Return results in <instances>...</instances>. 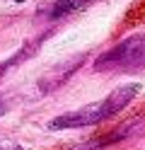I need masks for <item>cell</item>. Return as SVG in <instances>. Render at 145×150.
Here are the masks:
<instances>
[{"instance_id":"1","label":"cell","mask_w":145,"mask_h":150,"mask_svg":"<svg viewBox=\"0 0 145 150\" xmlns=\"http://www.w3.org/2000/svg\"><path fill=\"white\" fill-rule=\"evenodd\" d=\"M138 92H140L138 82L121 85V87L111 90L109 95H106L104 99H99V102H92V104H85L80 109L65 111V114L51 119V121H48V128H51V131H68V128H85V126L104 124V121L119 116L121 111L138 97Z\"/></svg>"},{"instance_id":"2","label":"cell","mask_w":145,"mask_h":150,"mask_svg":"<svg viewBox=\"0 0 145 150\" xmlns=\"http://www.w3.org/2000/svg\"><path fill=\"white\" fill-rule=\"evenodd\" d=\"M92 68L97 73H138L145 70V32L131 34L106 49Z\"/></svg>"},{"instance_id":"3","label":"cell","mask_w":145,"mask_h":150,"mask_svg":"<svg viewBox=\"0 0 145 150\" xmlns=\"http://www.w3.org/2000/svg\"><path fill=\"white\" fill-rule=\"evenodd\" d=\"M85 58H87V53H77V56H73V58L53 65L48 73H44L41 78H39V92H41V95H48V92L58 90L61 85H65V82L77 73V68L85 63Z\"/></svg>"},{"instance_id":"4","label":"cell","mask_w":145,"mask_h":150,"mask_svg":"<svg viewBox=\"0 0 145 150\" xmlns=\"http://www.w3.org/2000/svg\"><path fill=\"white\" fill-rule=\"evenodd\" d=\"M46 36H48V34H41V36H36V39H32V41H27V44H24V46H22V49H19L15 56H10L7 61L0 63V78H3L5 73H10L17 63H22V61H27V58H29V56H34V53H36V49H39V44H41Z\"/></svg>"},{"instance_id":"5","label":"cell","mask_w":145,"mask_h":150,"mask_svg":"<svg viewBox=\"0 0 145 150\" xmlns=\"http://www.w3.org/2000/svg\"><path fill=\"white\" fill-rule=\"evenodd\" d=\"M92 0H58V3L51 7V12H48V17H53V20H58V17H63V15H70L75 10H80V7L85 5H90Z\"/></svg>"},{"instance_id":"6","label":"cell","mask_w":145,"mask_h":150,"mask_svg":"<svg viewBox=\"0 0 145 150\" xmlns=\"http://www.w3.org/2000/svg\"><path fill=\"white\" fill-rule=\"evenodd\" d=\"M70 150H104V148L99 145V140H97V138H90V140H85V143L73 145Z\"/></svg>"},{"instance_id":"7","label":"cell","mask_w":145,"mask_h":150,"mask_svg":"<svg viewBox=\"0 0 145 150\" xmlns=\"http://www.w3.org/2000/svg\"><path fill=\"white\" fill-rule=\"evenodd\" d=\"M7 109H10V102H7V99H5L3 95H0V116H3V114H5Z\"/></svg>"},{"instance_id":"8","label":"cell","mask_w":145,"mask_h":150,"mask_svg":"<svg viewBox=\"0 0 145 150\" xmlns=\"http://www.w3.org/2000/svg\"><path fill=\"white\" fill-rule=\"evenodd\" d=\"M0 150H24V148H19L15 143H0Z\"/></svg>"},{"instance_id":"9","label":"cell","mask_w":145,"mask_h":150,"mask_svg":"<svg viewBox=\"0 0 145 150\" xmlns=\"http://www.w3.org/2000/svg\"><path fill=\"white\" fill-rule=\"evenodd\" d=\"M15 3H24V0H15Z\"/></svg>"}]
</instances>
